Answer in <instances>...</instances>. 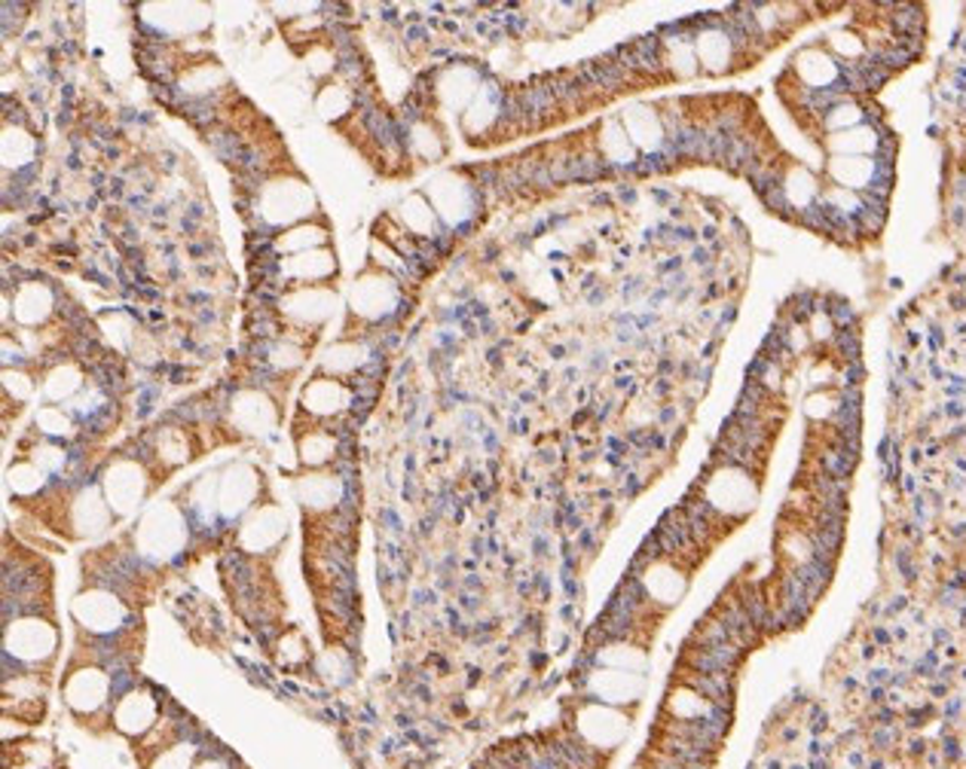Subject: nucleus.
<instances>
[{
    "mask_svg": "<svg viewBox=\"0 0 966 769\" xmlns=\"http://www.w3.org/2000/svg\"><path fill=\"white\" fill-rule=\"evenodd\" d=\"M208 739L212 733H205L203 723L193 721L174 699H166L159 723L147 736L132 742L129 752L138 769H193Z\"/></svg>",
    "mask_w": 966,
    "mask_h": 769,
    "instance_id": "f257e3e1",
    "label": "nucleus"
},
{
    "mask_svg": "<svg viewBox=\"0 0 966 769\" xmlns=\"http://www.w3.org/2000/svg\"><path fill=\"white\" fill-rule=\"evenodd\" d=\"M166 693L156 691L150 684H135L132 691L123 693V699L113 706V715H110V733L123 736L129 745L144 739L150 730H154L159 718H162V708H166Z\"/></svg>",
    "mask_w": 966,
    "mask_h": 769,
    "instance_id": "f03ea898",
    "label": "nucleus"
},
{
    "mask_svg": "<svg viewBox=\"0 0 966 769\" xmlns=\"http://www.w3.org/2000/svg\"><path fill=\"white\" fill-rule=\"evenodd\" d=\"M572 733H576L584 745H591L593 752H600L603 757H612L618 752L624 739H627V730H630V721L624 718L621 711H615L612 706H603V703H584L581 708H576V718L572 723H566Z\"/></svg>",
    "mask_w": 966,
    "mask_h": 769,
    "instance_id": "7ed1b4c3",
    "label": "nucleus"
},
{
    "mask_svg": "<svg viewBox=\"0 0 966 769\" xmlns=\"http://www.w3.org/2000/svg\"><path fill=\"white\" fill-rule=\"evenodd\" d=\"M588 691H591L593 703H603V706H637L642 681L633 672H624V669L596 672L593 681H588Z\"/></svg>",
    "mask_w": 966,
    "mask_h": 769,
    "instance_id": "20e7f679",
    "label": "nucleus"
},
{
    "mask_svg": "<svg viewBox=\"0 0 966 769\" xmlns=\"http://www.w3.org/2000/svg\"><path fill=\"white\" fill-rule=\"evenodd\" d=\"M193 769H251L233 748H227V745H220L215 739H208V745L203 748L200 754V760H196V767Z\"/></svg>",
    "mask_w": 966,
    "mask_h": 769,
    "instance_id": "39448f33",
    "label": "nucleus"
},
{
    "mask_svg": "<svg viewBox=\"0 0 966 769\" xmlns=\"http://www.w3.org/2000/svg\"><path fill=\"white\" fill-rule=\"evenodd\" d=\"M835 349H838V354L844 357V364L859 361V333L857 330H854V327L838 330V333H835Z\"/></svg>",
    "mask_w": 966,
    "mask_h": 769,
    "instance_id": "423d86ee",
    "label": "nucleus"
},
{
    "mask_svg": "<svg viewBox=\"0 0 966 769\" xmlns=\"http://www.w3.org/2000/svg\"><path fill=\"white\" fill-rule=\"evenodd\" d=\"M942 345H945V337H942V330H939V327H933V330H930V349H933V352H939Z\"/></svg>",
    "mask_w": 966,
    "mask_h": 769,
    "instance_id": "0eeeda50",
    "label": "nucleus"
}]
</instances>
